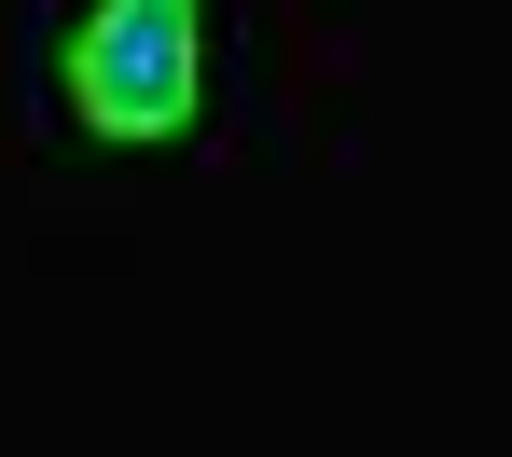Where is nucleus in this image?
Segmentation results:
<instances>
[{
	"instance_id": "nucleus-1",
	"label": "nucleus",
	"mask_w": 512,
	"mask_h": 457,
	"mask_svg": "<svg viewBox=\"0 0 512 457\" xmlns=\"http://www.w3.org/2000/svg\"><path fill=\"white\" fill-rule=\"evenodd\" d=\"M222 70V0H84L56 28V111L97 153H167L208 125Z\"/></svg>"
}]
</instances>
